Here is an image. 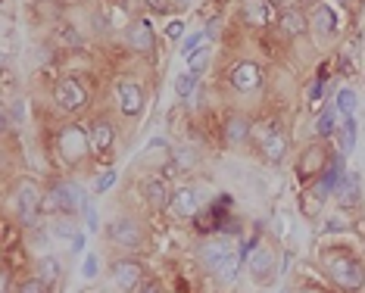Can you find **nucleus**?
<instances>
[{
    "label": "nucleus",
    "mask_w": 365,
    "mask_h": 293,
    "mask_svg": "<svg viewBox=\"0 0 365 293\" xmlns=\"http://www.w3.org/2000/svg\"><path fill=\"white\" fill-rule=\"evenodd\" d=\"M13 203H16V219L19 225L34 228L38 225V215L44 212V191L34 178H19L13 187Z\"/></svg>",
    "instance_id": "nucleus-1"
},
{
    "label": "nucleus",
    "mask_w": 365,
    "mask_h": 293,
    "mask_svg": "<svg viewBox=\"0 0 365 293\" xmlns=\"http://www.w3.org/2000/svg\"><path fill=\"white\" fill-rule=\"evenodd\" d=\"M56 150H60V156L66 159L69 165H79L88 159L91 153V135L88 128H81L79 122H66L60 128V135H56Z\"/></svg>",
    "instance_id": "nucleus-2"
},
{
    "label": "nucleus",
    "mask_w": 365,
    "mask_h": 293,
    "mask_svg": "<svg viewBox=\"0 0 365 293\" xmlns=\"http://www.w3.org/2000/svg\"><path fill=\"white\" fill-rule=\"evenodd\" d=\"M325 265H328V275L337 287L356 293L365 284V268L362 262H356L353 256H325Z\"/></svg>",
    "instance_id": "nucleus-3"
},
{
    "label": "nucleus",
    "mask_w": 365,
    "mask_h": 293,
    "mask_svg": "<svg viewBox=\"0 0 365 293\" xmlns=\"http://www.w3.org/2000/svg\"><path fill=\"white\" fill-rule=\"evenodd\" d=\"M53 100L60 109H66V113H81L84 107H88V90H84V85L79 79H62L60 85L53 88Z\"/></svg>",
    "instance_id": "nucleus-4"
},
{
    "label": "nucleus",
    "mask_w": 365,
    "mask_h": 293,
    "mask_svg": "<svg viewBox=\"0 0 365 293\" xmlns=\"http://www.w3.org/2000/svg\"><path fill=\"white\" fill-rule=\"evenodd\" d=\"M51 193L56 197V206H60V215H79V209L84 206V191L75 181H56L51 187Z\"/></svg>",
    "instance_id": "nucleus-5"
},
{
    "label": "nucleus",
    "mask_w": 365,
    "mask_h": 293,
    "mask_svg": "<svg viewBox=\"0 0 365 293\" xmlns=\"http://www.w3.org/2000/svg\"><path fill=\"white\" fill-rule=\"evenodd\" d=\"M107 237L116 247H125V250H138L140 240H144V231L135 219H116L107 225Z\"/></svg>",
    "instance_id": "nucleus-6"
},
{
    "label": "nucleus",
    "mask_w": 365,
    "mask_h": 293,
    "mask_svg": "<svg viewBox=\"0 0 365 293\" xmlns=\"http://www.w3.org/2000/svg\"><path fill=\"white\" fill-rule=\"evenodd\" d=\"M325 165H328L325 146H321V144H312V146H306V150L300 153L297 175H300V181H312L315 175H321V172H325Z\"/></svg>",
    "instance_id": "nucleus-7"
},
{
    "label": "nucleus",
    "mask_w": 365,
    "mask_h": 293,
    "mask_svg": "<svg viewBox=\"0 0 365 293\" xmlns=\"http://www.w3.org/2000/svg\"><path fill=\"white\" fill-rule=\"evenodd\" d=\"M112 281H116L125 293H135L140 284H144V265L138 259H119L112 265Z\"/></svg>",
    "instance_id": "nucleus-8"
},
{
    "label": "nucleus",
    "mask_w": 365,
    "mask_h": 293,
    "mask_svg": "<svg viewBox=\"0 0 365 293\" xmlns=\"http://www.w3.org/2000/svg\"><path fill=\"white\" fill-rule=\"evenodd\" d=\"M116 103H119V109H122V116L135 118L144 113V90H140V85H135V81H119Z\"/></svg>",
    "instance_id": "nucleus-9"
},
{
    "label": "nucleus",
    "mask_w": 365,
    "mask_h": 293,
    "mask_svg": "<svg viewBox=\"0 0 365 293\" xmlns=\"http://www.w3.org/2000/svg\"><path fill=\"white\" fill-rule=\"evenodd\" d=\"M231 85H234V90H241V94H253V90L263 88V69L256 62H237L231 69Z\"/></svg>",
    "instance_id": "nucleus-10"
},
{
    "label": "nucleus",
    "mask_w": 365,
    "mask_h": 293,
    "mask_svg": "<svg viewBox=\"0 0 365 293\" xmlns=\"http://www.w3.org/2000/svg\"><path fill=\"white\" fill-rule=\"evenodd\" d=\"M168 209H172L178 219H197L203 209V200L200 193L194 191V187H178V191L172 193V203H168Z\"/></svg>",
    "instance_id": "nucleus-11"
},
{
    "label": "nucleus",
    "mask_w": 365,
    "mask_h": 293,
    "mask_svg": "<svg viewBox=\"0 0 365 293\" xmlns=\"http://www.w3.org/2000/svg\"><path fill=\"white\" fill-rule=\"evenodd\" d=\"M275 16V6L269 0H241V19L250 29H265Z\"/></svg>",
    "instance_id": "nucleus-12"
},
{
    "label": "nucleus",
    "mask_w": 365,
    "mask_h": 293,
    "mask_svg": "<svg viewBox=\"0 0 365 293\" xmlns=\"http://www.w3.org/2000/svg\"><path fill=\"white\" fill-rule=\"evenodd\" d=\"M234 253H237V250L231 247V243L222 237V240H209V243H203L200 259H203V265H206L209 271H213V275H219V268H222V265L228 262Z\"/></svg>",
    "instance_id": "nucleus-13"
},
{
    "label": "nucleus",
    "mask_w": 365,
    "mask_h": 293,
    "mask_svg": "<svg viewBox=\"0 0 365 293\" xmlns=\"http://www.w3.org/2000/svg\"><path fill=\"white\" fill-rule=\"evenodd\" d=\"M125 38H128V47L135 53H150L153 50V22L147 16L135 19L128 25V32H125Z\"/></svg>",
    "instance_id": "nucleus-14"
},
{
    "label": "nucleus",
    "mask_w": 365,
    "mask_h": 293,
    "mask_svg": "<svg viewBox=\"0 0 365 293\" xmlns=\"http://www.w3.org/2000/svg\"><path fill=\"white\" fill-rule=\"evenodd\" d=\"M222 137H225V144H228V146H244L253 137V122L247 116H241V113L228 116V118H225Z\"/></svg>",
    "instance_id": "nucleus-15"
},
{
    "label": "nucleus",
    "mask_w": 365,
    "mask_h": 293,
    "mask_svg": "<svg viewBox=\"0 0 365 293\" xmlns=\"http://www.w3.org/2000/svg\"><path fill=\"white\" fill-rule=\"evenodd\" d=\"M278 25L284 34H291V38H303L309 32V16L300 6H284V10L278 13Z\"/></svg>",
    "instance_id": "nucleus-16"
},
{
    "label": "nucleus",
    "mask_w": 365,
    "mask_h": 293,
    "mask_svg": "<svg viewBox=\"0 0 365 293\" xmlns=\"http://www.w3.org/2000/svg\"><path fill=\"white\" fill-rule=\"evenodd\" d=\"M337 203L343 209H353L362 203V191H359V178H356V172H343L340 181H337V191H334Z\"/></svg>",
    "instance_id": "nucleus-17"
},
{
    "label": "nucleus",
    "mask_w": 365,
    "mask_h": 293,
    "mask_svg": "<svg viewBox=\"0 0 365 293\" xmlns=\"http://www.w3.org/2000/svg\"><path fill=\"white\" fill-rule=\"evenodd\" d=\"M272 271H275V250H272V247H256V253L250 256V275H253V281L265 284Z\"/></svg>",
    "instance_id": "nucleus-18"
},
{
    "label": "nucleus",
    "mask_w": 365,
    "mask_h": 293,
    "mask_svg": "<svg viewBox=\"0 0 365 293\" xmlns=\"http://www.w3.org/2000/svg\"><path fill=\"white\" fill-rule=\"evenodd\" d=\"M88 135H91V150L94 153H107L112 141H116V128H112V122H107V118H94Z\"/></svg>",
    "instance_id": "nucleus-19"
},
{
    "label": "nucleus",
    "mask_w": 365,
    "mask_h": 293,
    "mask_svg": "<svg viewBox=\"0 0 365 293\" xmlns=\"http://www.w3.org/2000/svg\"><path fill=\"white\" fill-rule=\"evenodd\" d=\"M144 200H147V206H153V209H168V203H172V191H168L166 178L144 181Z\"/></svg>",
    "instance_id": "nucleus-20"
},
{
    "label": "nucleus",
    "mask_w": 365,
    "mask_h": 293,
    "mask_svg": "<svg viewBox=\"0 0 365 293\" xmlns=\"http://www.w3.org/2000/svg\"><path fill=\"white\" fill-rule=\"evenodd\" d=\"M259 150H263V159L265 163H281V159L287 156V137L281 135V131H272L269 137H265L263 144H259Z\"/></svg>",
    "instance_id": "nucleus-21"
},
{
    "label": "nucleus",
    "mask_w": 365,
    "mask_h": 293,
    "mask_svg": "<svg viewBox=\"0 0 365 293\" xmlns=\"http://www.w3.org/2000/svg\"><path fill=\"white\" fill-rule=\"evenodd\" d=\"M309 25H315V32L319 34H334L337 32V19H334L331 6H325V4L315 6L312 16H309Z\"/></svg>",
    "instance_id": "nucleus-22"
},
{
    "label": "nucleus",
    "mask_w": 365,
    "mask_h": 293,
    "mask_svg": "<svg viewBox=\"0 0 365 293\" xmlns=\"http://www.w3.org/2000/svg\"><path fill=\"white\" fill-rule=\"evenodd\" d=\"M38 278L47 284V287H53V284L60 281V262H56L53 256H44V259L38 262Z\"/></svg>",
    "instance_id": "nucleus-23"
},
{
    "label": "nucleus",
    "mask_w": 365,
    "mask_h": 293,
    "mask_svg": "<svg viewBox=\"0 0 365 293\" xmlns=\"http://www.w3.org/2000/svg\"><path fill=\"white\" fill-rule=\"evenodd\" d=\"M353 146H356V118L347 116V122L340 125V153L343 156H350Z\"/></svg>",
    "instance_id": "nucleus-24"
},
{
    "label": "nucleus",
    "mask_w": 365,
    "mask_h": 293,
    "mask_svg": "<svg viewBox=\"0 0 365 293\" xmlns=\"http://www.w3.org/2000/svg\"><path fill=\"white\" fill-rule=\"evenodd\" d=\"M334 128H337V122H334V113H331V109H325L321 116H315V125H312V135H315V137H321V141H325V137L334 135Z\"/></svg>",
    "instance_id": "nucleus-25"
},
{
    "label": "nucleus",
    "mask_w": 365,
    "mask_h": 293,
    "mask_svg": "<svg viewBox=\"0 0 365 293\" xmlns=\"http://www.w3.org/2000/svg\"><path fill=\"white\" fill-rule=\"evenodd\" d=\"M300 212H303L306 219H319L321 215V197H315V191L300 193Z\"/></svg>",
    "instance_id": "nucleus-26"
},
{
    "label": "nucleus",
    "mask_w": 365,
    "mask_h": 293,
    "mask_svg": "<svg viewBox=\"0 0 365 293\" xmlns=\"http://www.w3.org/2000/svg\"><path fill=\"white\" fill-rule=\"evenodd\" d=\"M53 234H56V237H66V240H72V237L79 234V225H75V215H62L60 222H53Z\"/></svg>",
    "instance_id": "nucleus-27"
},
{
    "label": "nucleus",
    "mask_w": 365,
    "mask_h": 293,
    "mask_svg": "<svg viewBox=\"0 0 365 293\" xmlns=\"http://www.w3.org/2000/svg\"><path fill=\"white\" fill-rule=\"evenodd\" d=\"M337 113L340 116H353V109H356V94L350 88H343V90H337Z\"/></svg>",
    "instance_id": "nucleus-28"
},
{
    "label": "nucleus",
    "mask_w": 365,
    "mask_h": 293,
    "mask_svg": "<svg viewBox=\"0 0 365 293\" xmlns=\"http://www.w3.org/2000/svg\"><path fill=\"white\" fill-rule=\"evenodd\" d=\"M203 41H206V32H194L185 38V44H181V57L191 60L197 50H203Z\"/></svg>",
    "instance_id": "nucleus-29"
},
{
    "label": "nucleus",
    "mask_w": 365,
    "mask_h": 293,
    "mask_svg": "<svg viewBox=\"0 0 365 293\" xmlns=\"http://www.w3.org/2000/svg\"><path fill=\"white\" fill-rule=\"evenodd\" d=\"M222 6H225V0H209L206 6L197 10V16H200V22H215V19H222Z\"/></svg>",
    "instance_id": "nucleus-30"
},
{
    "label": "nucleus",
    "mask_w": 365,
    "mask_h": 293,
    "mask_svg": "<svg viewBox=\"0 0 365 293\" xmlns=\"http://www.w3.org/2000/svg\"><path fill=\"white\" fill-rule=\"evenodd\" d=\"M194 88H197V75H191V72L175 79V94L178 97H194Z\"/></svg>",
    "instance_id": "nucleus-31"
},
{
    "label": "nucleus",
    "mask_w": 365,
    "mask_h": 293,
    "mask_svg": "<svg viewBox=\"0 0 365 293\" xmlns=\"http://www.w3.org/2000/svg\"><path fill=\"white\" fill-rule=\"evenodd\" d=\"M47 290H51V287H47L38 275L28 278V281H19V287H16V293H47Z\"/></svg>",
    "instance_id": "nucleus-32"
},
{
    "label": "nucleus",
    "mask_w": 365,
    "mask_h": 293,
    "mask_svg": "<svg viewBox=\"0 0 365 293\" xmlns=\"http://www.w3.org/2000/svg\"><path fill=\"white\" fill-rule=\"evenodd\" d=\"M116 184V172L112 169H107V172H100V178L94 181V193H107L109 187Z\"/></svg>",
    "instance_id": "nucleus-33"
},
{
    "label": "nucleus",
    "mask_w": 365,
    "mask_h": 293,
    "mask_svg": "<svg viewBox=\"0 0 365 293\" xmlns=\"http://www.w3.org/2000/svg\"><path fill=\"white\" fill-rule=\"evenodd\" d=\"M206 62H209V50L203 47V50H197L194 57H191V69H187V72H191V75H200L203 69H206Z\"/></svg>",
    "instance_id": "nucleus-34"
},
{
    "label": "nucleus",
    "mask_w": 365,
    "mask_h": 293,
    "mask_svg": "<svg viewBox=\"0 0 365 293\" xmlns=\"http://www.w3.org/2000/svg\"><path fill=\"white\" fill-rule=\"evenodd\" d=\"M181 34H185V22H178V19H175V22L166 25V38H168V41H178Z\"/></svg>",
    "instance_id": "nucleus-35"
},
{
    "label": "nucleus",
    "mask_w": 365,
    "mask_h": 293,
    "mask_svg": "<svg viewBox=\"0 0 365 293\" xmlns=\"http://www.w3.org/2000/svg\"><path fill=\"white\" fill-rule=\"evenodd\" d=\"M343 228H350V219H343V215H331L325 225V231H343Z\"/></svg>",
    "instance_id": "nucleus-36"
},
{
    "label": "nucleus",
    "mask_w": 365,
    "mask_h": 293,
    "mask_svg": "<svg viewBox=\"0 0 365 293\" xmlns=\"http://www.w3.org/2000/svg\"><path fill=\"white\" fill-rule=\"evenodd\" d=\"M144 6L153 13H168L172 10V0H144Z\"/></svg>",
    "instance_id": "nucleus-37"
},
{
    "label": "nucleus",
    "mask_w": 365,
    "mask_h": 293,
    "mask_svg": "<svg viewBox=\"0 0 365 293\" xmlns=\"http://www.w3.org/2000/svg\"><path fill=\"white\" fill-rule=\"evenodd\" d=\"M84 219H88V228L91 231H97V212H94V206H91V200H84Z\"/></svg>",
    "instance_id": "nucleus-38"
},
{
    "label": "nucleus",
    "mask_w": 365,
    "mask_h": 293,
    "mask_svg": "<svg viewBox=\"0 0 365 293\" xmlns=\"http://www.w3.org/2000/svg\"><path fill=\"white\" fill-rule=\"evenodd\" d=\"M84 278H94L97 275V256H88V259H84V271H81Z\"/></svg>",
    "instance_id": "nucleus-39"
},
{
    "label": "nucleus",
    "mask_w": 365,
    "mask_h": 293,
    "mask_svg": "<svg viewBox=\"0 0 365 293\" xmlns=\"http://www.w3.org/2000/svg\"><path fill=\"white\" fill-rule=\"evenodd\" d=\"M219 29H222V19H215V22H206V38H219Z\"/></svg>",
    "instance_id": "nucleus-40"
},
{
    "label": "nucleus",
    "mask_w": 365,
    "mask_h": 293,
    "mask_svg": "<svg viewBox=\"0 0 365 293\" xmlns=\"http://www.w3.org/2000/svg\"><path fill=\"white\" fill-rule=\"evenodd\" d=\"M135 293H159V284H157V281H144Z\"/></svg>",
    "instance_id": "nucleus-41"
},
{
    "label": "nucleus",
    "mask_w": 365,
    "mask_h": 293,
    "mask_svg": "<svg viewBox=\"0 0 365 293\" xmlns=\"http://www.w3.org/2000/svg\"><path fill=\"white\" fill-rule=\"evenodd\" d=\"M81 247H84V237H81V234H75V237H72V250H75V253H79Z\"/></svg>",
    "instance_id": "nucleus-42"
},
{
    "label": "nucleus",
    "mask_w": 365,
    "mask_h": 293,
    "mask_svg": "<svg viewBox=\"0 0 365 293\" xmlns=\"http://www.w3.org/2000/svg\"><path fill=\"white\" fill-rule=\"evenodd\" d=\"M175 4H178V6H187V4H191V0H175Z\"/></svg>",
    "instance_id": "nucleus-43"
},
{
    "label": "nucleus",
    "mask_w": 365,
    "mask_h": 293,
    "mask_svg": "<svg viewBox=\"0 0 365 293\" xmlns=\"http://www.w3.org/2000/svg\"><path fill=\"white\" fill-rule=\"evenodd\" d=\"M337 4H353V0H337Z\"/></svg>",
    "instance_id": "nucleus-44"
},
{
    "label": "nucleus",
    "mask_w": 365,
    "mask_h": 293,
    "mask_svg": "<svg viewBox=\"0 0 365 293\" xmlns=\"http://www.w3.org/2000/svg\"><path fill=\"white\" fill-rule=\"evenodd\" d=\"M269 4H272V6H275V4H281V0H269Z\"/></svg>",
    "instance_id": "nucleus-45"
}]
</instances>
